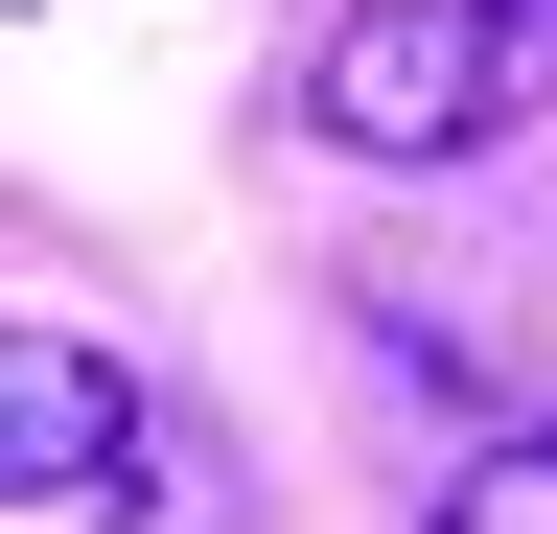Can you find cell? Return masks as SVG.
<instances>
[{"label": "cell", "mask_w": 557, "mask_h": 534, "mask_svg": "<svg viewBox=\"0 0 557 534\" xmlns=\"http://www.w3.org/2000/svg\"><path fill=\"white\" fill-rule=\"evenodd\" d=\"M511 71H534V0H348L325 71H302V116L348 163H465L487 116H511Z\"/></svg>", "instance_id": "obj_1"}, {"label": "cell", "mask_w": 557, "mask_h": 534, "mask_svg": "<svg viewBox=\"0 0 557 534\" xmlns=\"http://www.w3.org/2000/svg\"><path fill=\"white\" fill-rule=\"evenodd\" d=\"M116 464H139V372L70 349V325H24V349H0V488L70 511V488H116Z\"/></svg>", "instance_id": "obj_2"}, {"label": "cell", "mask_w": 557, "mask_h": 534, "mask_svg": "<svg viewBox=\"0 0 557 534\" xmlns=\"http://www.w3.org/2000/svg\"><path fill=\"white\" fill-rule=\"evenodd\" d=\"M442 534H557V419H534V442H465V488H442Z\"/></svg>", "instance_id": "obj_3"}]
</instances>
